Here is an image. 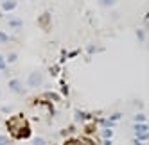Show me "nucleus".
Wrapping results in <instances>:
<instances>
[{
  "instance_id": "f257e3e1",
  "label": "nucleus",
  "mask_w": 149,
  "mask_h": 145,
  "mask_svg": "<svg viewBox=\"0 0 149 145\" xmlns=\"http://www.w3.org/2000/svg\"><path fill=\"white\" fill-rule=\"evenodd\" d=\"M135 136H136V140L138 142H146V140H149V133H147V126L146 124H135Z\"/></svg>"
},
{
  "instance_id": "f03ea898",
  "label": "nucleus",
  "mask_w": 149,
  "mask_h": 145,
  "mask_svg": "<svg viewBox=\"0 0 149 145\" xmlns=\"http://www.w3.org/2000/svg\"><path fill=\"white\" fill-rule=\"evenodd\" d=\"M27 84L31 88H40L43 84V75H41L40 72H31L29 77H27Z\"/></svg>"
},
{
  "instance_id": "7ed1b4c3",
  "label": "nucleus",
  "mask_w": 149,
  "mask_h": 145,
  "mask_svg": "<svg viewBox=\"0 0 149 145\" xmlns=\"http://www.w3.org/2000/svg\"><path fill=\"white\" fill-rule=\"evenodd\" d=\"M7 88L11 90V91H15V93H24L25 90H24V82L20 81V79H11L7 82Z\"/></svg>"
},
{
  "instance_id": "20e7f679",
  "label": "nucleus",
  "mask_w": 149,
  "mask_h": 145,
  "mask_svg": "<svg viewBox=\"0 0 149 145\" xmlns=\"http://www.w3.org/2000/svg\"><path fill=\"white\" fill-rule=\"evenodd\" d=\"M0 7H2V11H4V13L15 11V9L18 7V0H4V2L0 4Z\"/></svg>"
},
{
  "instance_id": "39448f33",
  "label": "nucleus",
  "mask_w": 149,
  "mask_h": 145,
  "mask_svg": "<svg viewBox=\"0 0 149 145\" xmlns=\"http://www.w3.org/2000/svg\"><path fill=\"white\" fill-rule=\"evenodd\" d=\"M7 25L11 27V29H20V27L24 25V20L22 18H9L7 20Z\"/></svg>"
},
{
  "instance_id": "423d86ee",
  "label": "nucleus",
  "mask_w": 149,
  "mask_h": 145,
  "mask_svg": "<svg viewBox=\"0 0 149 145\" xmlns=\"http://www.w3.org/2000/svg\"><path fill=\"white\" fill-rule=\"evenodd\" d=\"M119 0H99V4L102 6V7H113Z\"/></svg>"
},
{
  "instance_id": "0eeeda50",
  "label": "nucleus",
  "mask_w": 149,
  "mask_h": 145,
  "mask_svg": "<svg viewBox=\"0 0 149 145\" xmlns=\"http://www.w3.org/2000/svg\"><path fill=\"white\" fill-rule=\"evenodd\" d=\"M101 134H102V138H104V140H110V138H111V136H113V131H111V129H110V127H104V129H102V133H101Z\"/></svg>"
},
{
  "instance_id": "6e6552de",
  "label": "nucleus",
  "mask_w": 149,
  "mask_h": 145,
  "mask_svg": "<svg viewBox=\"0 0 149 145\" xmlns=\"http://www.w3.org/2000/svg\"><path fill=\"white\" fill-rule=\"evenodd\" d=\"M135 124H146V115L144 113H138V115H135Z\"/></svg>"
},
{
  "instance_id": "1a4fd4ad",
  "label": "nucleus",
  "mask_w": 149,
  "mask_h": 145,
  "mask_svg": "<svg viewBox=\"0 0 149 145\" xmlns=\"http://www.w3.org/2000/svg\"><path fill=\"white\" fill-rule=\"evenodd\" d=\"M136 38H138V41H146V30L144 29H138L136 30Z\"/></svg>"
},
{
  "instance_id": "9d476101",
  "label": "nucleus",
  "mask_w": 149,
  "mask_h": 145,
  "mask_svg": "<svg viewBox=\"0 0 149 145\" xmlns=\"http://www.w3.org/2000/svg\"><path fill=\"white\" fill-rule=\"evenodd\" d=\"M16 59H18V56H16L15 52H11V54L6 57V63H16Z\"/></svg>"
},
{
  "instance_id": "9b49d317",
  "label": "nucleus",
  "mask_w": 149,
  "mask_h": 145,
  "mask_svg": "<svg viewBox=\"0 0 149 145\" xmlns=\"http://www.w3.org/2000/svg\"><path fill=\"white\" fill-rule=\"evenodd\" d=\"M9 41V34H6L4 30H0V43H7Z\"/></svg>"
},
{
  "instance_id": "f8f14e48",
  "label": "nucleus",
  "mask_w": 149,
  "mask_h": 145,
  "mask_svg": "<svg viewBox=\"0 0 149 145\" xmlns=\"http://www.w3.org/2000/svg\"><path fill=\"white\" fill-rule=\"evenodd\" d=\"M33 145H45V140L40 138V136H34L33 138Z\"/></svg>"
},
{
  "instance_id": "ddd939ff",
  "label": "nucleus",
  "mask_w": 149,
  "mask_h": 145,
  "mask_svg": "<svg viewBox=\"0 0 149 145\" xmlns=\"http://www.w3.org/2000/svg\"><path fill=\"white\" fill-rule=\"evenodd\" d=\"M119 118H122V113H113V115H111L108 120H110V122H117Z\"/></svg>"
},
{
  "instance_id": "4468645a",
  "label": "nucleus",
  "mask_w": 149,
  "mask_h": 145,
  "mask_svg": "<svg viewBox=\"0 0 149 145\" xmlns=\"http://www.w3.org/2000/svg\"><path fill=\"white\" fill-rule=\"evenodd\" d=\"M7 143H9V138L6 134H0V145H7Z\"/></svg>"
},
{
  "instance_id": "2eb2a0df",
  "label": "nucleus",
  "mask_w": 149,
  "mask_h": 145,
  "mask_svg": "<svg viewBox=\"0 0 149 145\" xmlns=\"http://www.w3.org/2000/svg\"><path fill=\"white\" fill-rule=\"evenodd\" d=\"M4 68H6V57L0 56V70H4Z\"/></svg>"
},
{
  "instance_id": "dca6fc26",
  "label": "nucleus",
  "mask_w": 149,
  "mask_h": 145,
  "mask_svg": "<svg viewBox=\"0 0 149 145\" xmlns=\"http://www.w3.org/2000/svg\"><path fill=\"white\" fill-rule=\"evenodd\" d=\"M76 118L77 120H84V113L83 111H76Z\"/></svg>"
},
{
  "instance_id": "f3484780",
  "label": "nucleus",
  "mask_w": 149,
  "mask_h": 145,
  "mask_svg": "<svg viewBox=\"0 0 149 145\" xmlns=\"http://www.w3.org/2000/svg\"><path fill=\"white\" fill-rule=\"evenodd\" d=\"M86 50H88V52H90V54H93V52H97V48H95V47H88Z\"/></svg>"
},
{
  "instance_id": "a211bd4d",
  "label": "nucleus",
  "mask_w": 149,
  "mask_h": 145,
  "mask_svg": "<svg viewBox=\"0 0 149 145\" xmlns=\"http://www.w3.org/2000/svg\"><path fill=\"white\" fill-rule=\"evenodd\" d=\"M133 143H135V145H144V143H142V142H138V140H136V138H135V140H133Z\"/></svg>"
},
{
  "instance_id": "6ab92c4d",
  "label": "nucleus",
  "mask_w": 149,
  "mask_h": 145,
  "mask_svg": "<svg viewBox=\"0 0 149 145\" xmlns=\"http://www.w3.org/2000/svg\"><path fill=\"white\" fill-rule=\"evenodd\" d=\"M104 145H111V140H104Z\"/></svg>"
},
{
  "instance_id": "aec40b11",
  "label": "nucleus",
  "mask_w": 149,
  "mask_h": 145,
  "mask_svg": "<svg viewBox=\"0 0 149 145\" xmlns=\"http://www.w3.org/2000/svg\"><path fill=\"white\" fill-rule=\"evenodd\" d=\"M0 95H2V93H0Z\"/></svg>"
}]
</instances>
